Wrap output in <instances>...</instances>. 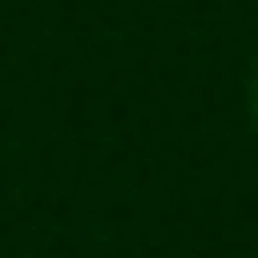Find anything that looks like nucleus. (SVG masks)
I'll return each mask as SVG.
<instances>
[{
	"label": "nucleus",
	"mask_w": 258,
	"mask_h": 258,
	"mask_svg": "<svg viewBox=\"0 0 258 258\" xmlns=\"http://www.w3.org/2000/svg\"><path fill=\"white\" fill-rule=\"evenodd\" d=\"M248 116H253V126H258V63H253V74H248Z\"/></svg>",
	"instance_id": "nucleus-1"
}]
</instances>
